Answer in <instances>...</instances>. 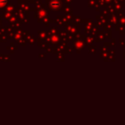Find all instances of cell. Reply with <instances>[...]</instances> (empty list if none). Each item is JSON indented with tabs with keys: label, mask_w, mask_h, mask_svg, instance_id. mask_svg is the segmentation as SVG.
<instances>
[{
	"label": "cell",
	"mask_w": 125,
	"mask_h": 125,
	"mask_svg": "<svg viewBox=\"0 0 125 125\" xmlns=\"http://www.w3.org/2000/svg\"><path fill=\"white\" fill-rule=\"evenodd\" d=\"M5 1H6V0H0V5H3V3H5Z\"/></svg>",
	"instance_id": "cell-1"
}]
</instances>
